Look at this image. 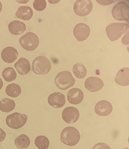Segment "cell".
<instances>
[{
    "instance_id": "cell-1",
    "label": "cell",
    "mask_w": 129,
    "mask_h": 149,
    "mask_svg": "<svg viewBox=\"0 0 129 149\" xmlns=\"http://www.w3.org/2000/svg\"><path fill=\"white\" fill-rule=\"evenodd\" d=\"M80 139L79 131L74 127H65L61 134V141L69 146H74L77 144Z\"/></svg>"
},
{
    "instance_id": "cell-2",
    "label": "cell",
    "mask_w": 129,
    "mask_h": 149,
    "mask_svg": "<svg viewBox=\"0 0 129 149\" xmlns=\"http://www.w3.org/2000/svg\"><path fill=\"white\" fill-rule=\"evenodd\" d=\"M129 25L126 23H113L106 27V33L109 40L112 41L118 40L124 33L129 30Z\"/></svg>"
},
{
    "instance_id": "cell-3",
    "label": "cell",
    "mask_w": 129,
    "mask_h": 149,
    "mask_svg": "<svg viewBox=\"0 0 129 149\" xmlns=\"http://www.w3.org/2000/svg\"><path fill=\"white\" fill-rule=\"evenodd\" d=\"M76 80L71 73L68 71L60 72L57 74L55 83L57 87L61 90H66L73 87Z\"/></svg>"
},
{
    "instance_id": "cell-4",
    "label": "cell",
    "mask_w": 129,
    "mask_h": 149,
    "mask_svg": "<svg viewBox=\"0 0 129 149\" xmlns=\"http://www.w3.org/2000/svg\"><path fill=\"white\" fill-rule=\"evenodd\" d=\"M51 62L46 57L43 56H38L33 61L32 70L35 74H47L51 70Z\"/></svg>"
},
{
    "instance_id": "cell-5",
    "label": "cell",
    "mask_w": 129,
    "mask_h": 149,
    "mask_svg": "<svg viewBox=\"0 0 129 149\" xmlns=\"http://www.w3.org/2000/svg\"><path fill=\"white\" fill-rule=\"evenodd\" d=\"M21 46L25 50L33 51L37 48L40 43V40L37 35L34 33H26L19 40Z\"/></svg>"
},
{
    "instance_id": "cell-6",
    "label": "cell",
    "mask_w": 129,
    "mask_h": 149,
    "mask_svg": "<svg viewBox=\"0 0 129 149\" xmlns=\"http://www.w3.org/2000/svg\"><path fill=\"white\" fill-rule=\"evenodd\" d=\"M27 120V116L26 114L15 112L7 116L6 123L10 128L17 130L24 126Z\"/></svg>"
},
{
    "instance_id": "cell-7",
    "label": "cell",
    "mask_w": 129,
    "mask_h": 149,
    "mask_svg": "<svg viewBox=\"0 0 129 149\" xmlns=\"http://www.w3.org/2000/svg\"><path fill=\"white\" fill-rule=\"evenodd\" d=\"M112 16L118 21H128L129 17V8L127 4L120 2L115 5L112 10Z\"/></svg>"
},
{
    "instance_id": "cell-8",
    "label": "cell",
    "mask_w": 129,
    "mask_h": 149,
    "mask_svg": "<svg viewBox=\"0 0 129 149\" xmlns=\"http://www.w3.org/2000/svg\"><path fill=\"white\" fill-rule=\"evenodd\" d=\"M93 8V4L90 0H78L74 3V10L78 16H85L89 15Z\"/></svg>"
},
{
    "instance_id": "cell-9",
    "label": "cell",
    "mask_w": 129,
    "mask_h": 149,
    "mask_svg": "<svg viewBox=\"0 0 129 149\" xmlns=\"http://www.w3.org/2000/svg\"><path fill=\"white\" fill-rule=\"evenodd\" d=\"M90 28L86 24L79 23L76 25L73 30V34L75 37L78 41H85L89 36L90 34Z\"/></svg>"
},
{
    "instance_id": "cell-10",
    "label": "cell",
    "mask_w": 129,
    "mask_h": 149,
    "mask_svg": "<svg viewBox=\"0 0 129 149\" xmlns=\"http://www.w3.org/2000/svg\"><path fill=\"white\" fill-rule=\"evenodd\" d=\"M79 116L80 114L77 109L72 107L64 109L62 113L63 120L68 124L75 123L79 119Z\"/></svg>"
},
{
    "instance_id": "cell-11",
    "label": "cell",
    "mask_w": 129,
    "mask_h": 149,
    "mask_svg": "<svg viewBox=\"0 0 129 149\" xmlns=\"http://www.w3.org/2000/svg\"><path fill=\"white\" fill-rule=\"evenodd\" d=\"M84 85L86 89L91 92L98 91L103 88V81L97 77H91L86 79Z\"/></svg>"
},
{
    "instance_id": "cell-12",
    "label": "cell",
    "mask_w": 129,
    "mask_h": 149,
    "mask_svg": "<svg viewBox=\"0 0 129 149\" xmlns=\"http://www.w3.org/2000/svg\"><path fill=\"white\" fill-rule=\"evenodd\" d=\"M66 97L62 93L56 92L49 95L48 102L49 105L55 108H61L66 103Z\"/></svg>"
},
{
    "instance_id": "cell-13",
    "label": "cell",
    "mask_w": 129,
    "mask_h": 149,
    "mask_svg": "<svg viewBox=\"0 0 129 149\" xmlns=\"http://www.w3.org/2000/svg\"><path fill=\"white\" fill-rule=\"evenodd\" d=\"M113 107L108 101L102 100L98 102L95 107V111L97 115L101 116H107L112 111Z\"/></svg>"
},
{
    "instance_id": "cell-14",
    "label": "cell",
    "mask_w": 129,
    "mask_h": 149,
    "mask_svg": "<svg viewBox=\"0 0 129 149\" xmlns=\"http://www.w3.org/2000/svg\"><path fill=\"white\" fill-rule=\"evenodd\" d=\"M84 95L81 90L77 88L71 89L67 93V98L70 104L77 105L80 104L84 99Z\"/></svg>"
},
{
    "instance_id": "cell-15",
    "label": "cell",
    "mask_w": 129,
    "mask_h": 149,
    "mask_svg": "<svg viewBox=\"0 0 129 149\" xmlns=\"http://www.w3.org/2000/svg\"><path fill=\"white\" fill-rule=\"evenodd\" d=\"M1 56L5 62L11 63L17 59L18 53L15 48L12 47H8L2 50Z\"/></svg>"
},
{
    "instance_id": "cell-16",
    "label": "cell",
    "mask_w": 129,
    "mask_h": 149,
    "mask_svg": "<svg viewBox=\"0 0 129 149\" xmlns=\"http://www.w3.org/2000/svg\"><path fill=\"white\" fill-rule=\"evenodd\" d=\"M115 81L119 85L127 86L129 84V69L128 68L120 69L116 74Z\"/></svg>"
},
{
    "instance_id": "cell-17",
    "label": "cell",
    "mask_w": 129,
    "mask_h": 149,
    "mask_svg": "<svg viewBox=\"0 0 129 149\" xmlns=\"http://www.w3.org/2000/svg\"><path fill=\"white\" fill-rule=\"evenodd\" d=\"M15 67L19 74L24 75L30 70V64L29 61L24 58H21L15 64Z\"/></svg>"
},
{
    "instance_id": "cell-18",
    "label": "cell",
    "mask_w": 129,
    "mask_h": 149,
    "mask_svg": "<svg viewBox=\"0 0 129 149\" xmlns=\"http://www.w3.org/2000/svg\"><path fill=\"white\" fill-rule=\"evenodd\" d=\"M9 31L12 35H18L23 33L26 30V25L21 21H13L9 24Z\"/></svg>"
},
{
    "instance_id": "cell-19",
    "label": "cell",
    "mask_w": 129,
    "mask_h": 149,
    "mask_svg": "<svg viewBox=\"0 0 129 149\" xmlns=\"http://www.w3.org/2000/svg\"><path fill=\"white\" fill-rule=\"evenodd\" d=\"M33 14V11L31 7L22 6L19 8L15 15L19 19L24 21H29L32 18Z\"/></svg>"
},
{
    "instance_id": "cell-20",
    "label": "cell",
    "mask_w": 129,
    "mask_h": 149,
    "mask_svg": "<svg viewBox=\"0 0 129 149\" xmlns=\"http://www.w3.org/2000/svg\"><path fill=\"white\" fill-rule=\"evenodd\" d=\"M16 107L14 101L8 98H4L0 101V110L3 112L8 113L13 110Z\"/></svg>"
},
{
    "instance_id": "cell-21",
    "label": "cell",
    "mask_w": 129,
    "mask_h": 149,
    "mask_svg": "<svg viewBox=\"0 0 129 149\" xmlns=\"http://www.w3.org/2000/svg\"><path fill=\"white\" fill-rule=\"evenodd\" d=\"M15 146L20 149H26L30 144L29 137L26 134H22L16 137L15 141Z\"/></svg>"
},
{
    "instance_id": "cell-22",
    "label": "cell",
    "mask_w": 129,
    "mask_h": 149,
    "mask_svg": "<svg viewBox=\"0 0 129 149\" xmlns=\"http://www.w3.org/2000/svg\"><path fill=\"white\" fill-rule=\"evenodd\" d=\"M22 90L18 84L13 83L6 87V93L9 97L16 98L21 95Z\"/></svg>"
},
{
    "instance_id": "cell-23",
    "label": "cell",
    "mask_w": 129,
    "mask_h": 149,
    "mask_svg": "<svg viewBox=\"0 0 129 149\" xmlns=\"http://www.w3.org/2000/svg\"><path fill=\"white\" fill-rule=\"evenodd\" d=\"M73 73L77 78L83 79L86 75L87 71L84 65L82 63H77L73 68Z\"/></svg>"
},
{
    "instance_id": "cell-24",
    "label": "cell",
    "mask_w": 129,
    "mask_h": 149,
    "mask_svg": "<svg viewBox=\"0 0 129 149\" xmlns=\"http://www.w3.org/2000/svg\"><path fill=\"white\" fill-rule=\"evenodd\" d=\"M2 76L6 81L10 82L16 79L17 74L13 68L7 67L5 68L2 72Z\"/></svg>"
},
{
    "instance_id": "cell-25",
    "label": "cell",
    "mask_w": 129,
    "mask_h": 149,
    "mask_svg": "<svg viewBox=\"0 0 129 149\" xmlns=\"http://www.w3.org/2000/svg\"><path fill=\"white\" fill-rule=\"evenodd\" d=\"M35 146L39 149H47L49 147L50 141L46 136H40L35 139Z\"/></svg>"
},
{
    "instance_id": "cell-26",
    "label": "cell",
    "mask_w": 129,
    "mask_h": 149,
    "mask_svg": "<svg viewBox=\"0 0 129 149\" xmlns=\"http://www.w3.org/2000/svg\"><path fill=\"white\" fill-rule=\"evenodd\" d=\"M47 6L46 1L45 0H35L33 3L34 9L37 11L44 10Z\"/></svg>"
},
{
    "instance_id": "cell-27",
    "label": "cell",
    "mask_w": 129,
    "mask_h": 149,
    "mask_svg": "<svg viewBox=\"0 0 129 149\" xmlns=\"http://www.w3.org/2000/svg\"><path fill=\"white\" fill-rule=\"evenodd\" d=\"M92 149H111L107 144L104 143H99L96 144Z\"/></svg>"
},
{
    "instance_id": "cell-28",
    "label": "cell",
    "mask_w": 129,
    "mask_h": 149,
    "mask_svg": "<svg viewBox=\"0 0 129 149\" xmlns=\"http://www.w3.org/2000/svg\"><path fill=\"white\" fill-rule=\"evenodd\" d=\"M6 136V132L2 129L0 128V142H3Z\"/></svg>"
},
{
    "instance_id": "cell-29",
    "label": "cell",
    "mask_w": 129,
    "mask_h": 149,
    "mask_svg": "<svg viewBox=\"0 0 129 149\" xmlns=\"http://www.w3.org/2000/svg\"><path fill=\"white\" fill-rule=\"evenodd\" d=\"M100 4L102 5H107L111 4L114 2L113 1H97Z\"/></svg>"
},
{
    "instance_id": "cell-30",
    "label": "cell",
    "mask_w": 129,
    "mask_h": 149,
    "mask_svg": "<svg viewBox=\"0 0 129 149\" xmlns=\"http://www.w3.org/2000/svg\"><path fill=\"white\" fill-rule=\"evenodd\" d=\"M3 82L2 79L0 78V90L2 89V87L3 86Z\"/></svg>"
},
{
    "instance_id": "cell-31",
    "label": "cell",
    "mask_w": 129,
    "mask_h": 149,
    "mask_svg": "<svg viewBox=\"0 0 129 149\" xmlns=\"http://www.w3.org/2000/svg\"><path fill=\"white\" fill-rule=\"evenodd\" d=\"M2 9V5L1 1H0V13H1V11Z\"/></svg>"
},
{
    "instance_id": "cell-32",
    "label": "cell",
    "mask_w": 129,
    "mask_h": 149,
    "mask_svg": "<svg viewBox=\"0 0 129 149\" xmlns=\"http://www.w3.org/2000/svg\"><path fill=\"white\" fill-rule=\"evenodd\" d=\"M124 149H129V148H125Z\"/></svg>"
}]
</instances>
